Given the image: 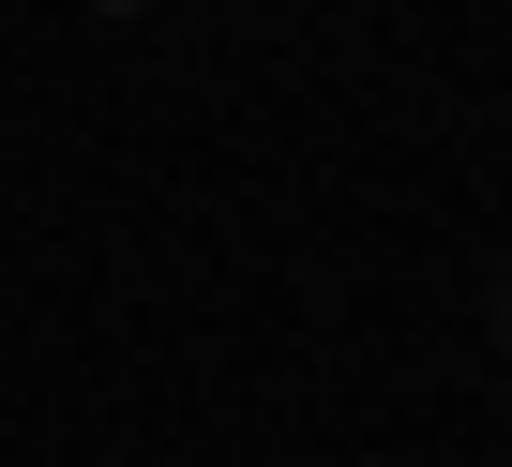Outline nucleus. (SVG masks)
<instances>
[{"mask_svg": "<svg viewBox=\"0 0 512 467\" xmlns=\"http://www.w3.org/2000/svg\"><path fill=\"white\" fill-rule=\"evenodd\" d=\"M106 16H151V0H106Z\"/></svg>", "mask_w": 512, "mask_h": 467, "instance_id": "f257e3e1", "label": "nucleus"}, {"mask_svg": "<svg viewBox=\"0 0 512 467\" xmlns=\"http://www.w3.org/2000/svg\"><path fill=\"white\" fill-rule=\"evenodd\" d=\"M497 332H512V287H497Z\"/></svg>", "mask_w": 512, "mask_h": 467, "instance_id": "f03ea898", "label": "nucleus"}]
</instances>
